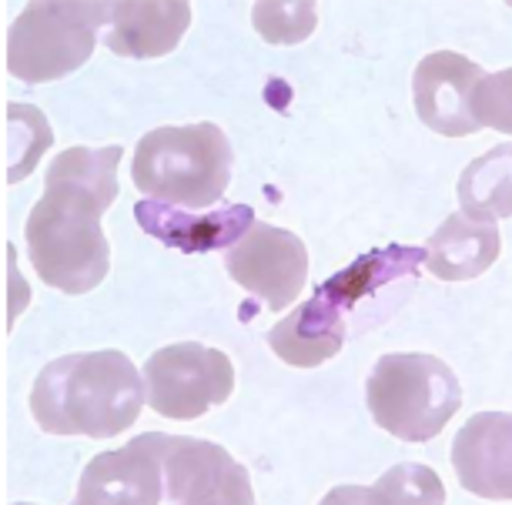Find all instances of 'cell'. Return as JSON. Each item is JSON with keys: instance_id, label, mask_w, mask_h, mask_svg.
<instances>
[{"instance_id": "d6986e66", "label": "cell", "mask_w": 512, "mask_h": 505, "mask_svg": "<svg viewBox=\"0 0 512 505\" xmlns=\"http://www.w3.org/2000/svg\"><path fill=\"white\" fill-rule=\"evenodd\" d=\"M54 144L51 124L34 104H7L4 111V181L17 184L41 164Z\"/></svg>"}, {"instance_id": "ffe728a7", "label": "cell", "mask_w": 512, "mask_h": 505, "mask_svg": "<svg viewBox=\"0 0 512 505\" xmlns=\"http://www.w3.org/2000/svg\"><path fill=\"white\" fill-rule=\"evenodd\" d=\"M251 24L268 44H298L315 31L318 7L312 0H262L251 7Z\"/></svg>"}, {"instance_id": "4fadbf2b", "label": "cell", "mask_w": 512, "mask_h": 505, "mask_svg": "<svg viewBox=\"0 0 512 505\" xmlns=\"http://www.w3.org/2000/svg\"><path fill=\"white\" fill-rule=\"evenodd\" d=\"M134 218L144 235L158 238L161 245L201 255V251L231 248L245 231L255 225V211L248 205H225L208 215H188L178 205H164V201H138Z\"/></svg>"}, {"instance_id": "e0dca14e", "label": "cell", "mask_w": 512, "mask_h": 505, "mask_svg": "<svg viewBox=\"0 0 512 505\" xmlns=\"http://www.w3.org/2000/svg\"><path fill=\"white\" fill-rule=\"evenodd\" d=\"M509 164H512V151L509 144L502 148H492L489 154H482L472 164H466L459 178V205L462 215L472 221H496V218H509L512 211V178H509Z\"/></svg>"}, {"instance_id": "3957f363", "label": "cell", "mask_w": 512, "mask_h": 505, "mask_svg": "<svg viewBox=\"0 0 512 505\" xmlns=\"http://www.w3.org/2000/svg\"><path fill=\"white\" fill-rule=\"evenodd\" d=\"M131 181L144 198L205 211L231 181V144L211 121L148 131L134 148Z\"/></svg>"}, {"instance_id": "8fae6325", "label": "cell", "mask_w": 512, "mask_h": 505, "mask_svg": "<svg viewBox=\"0 0 512 505\" xmlns=\"http://www.w3.org/2000/svg\"><path fill=\"white\" fill-rule=\"evenodd\" d=\"M452 465L462 489L492 502L512 499V419L482 412L462 425L452 442Z\"/></svg>"}, {"instance_id": "ba28073f", "label": "cell", "mask_w": 512, "mask_h": 505, "mask_svg": "<svg viewBox=\"0 0 512 505\" xmlns=\"http://www.w3.org/2000/svg\"><path fill=\"white\" fill-rule=\"evenodd\" d=\"M164 492L175 505H251L245 465L215 442L168 435L164 445Z\"/></svg>"}, {"instance_id": "2e32d148", "label": "cell", "mask_w": 512, "mask_h": 505, "mask_svg": "<svg viewBox=\"0 0 512 505\" xmlns=\"http://www.w3.org/2000/svg\"><path fill=\"white\" fill-rule=\"evenodd\" d=\"M425 251L422 248H372L369 255H362L359 261H352L345 271H338L328 281L318 285V295H325L328 301H335L338 308H352L355 301L375 295L379 288H385L395 278L415 275Z\"/></svg>"}, {"instance_id": "8992f818", "label": "cell", "mask_w": 512, "mask_h": 505, "mask_svg": "<svg viewBox=\"0 0 512 505\" xmlns=\"http://www.w3.org/2000/svg\"><path fill=\"white\" fill-rule=\"evenodd\" d=\"M144 392L151 409L164 419L191 422L235 392V365L218 348L178 342L158 348L144 362Z\"/></svg>"}, {"instance_id": "277c9868", "label": "cell", "mask_w": 512, "mask_h": 505, "mask_svg": "<svg viewBox=\"0 0 512 505\" xmlns=\"http://www.w3.org/2000/svg\"><path fill=\"white\" fill-rule=\"evenodd\" d=\"M365 402L379 429L402 442H432L462 409L456 372L436 355L392 352L375 362Z\"/></svg>"}, {"instance_id": "7c38bea8", "label": "cell", "mask_w": 512, "mask_h": 505, "mask_svg": "<svg viewBox=\"0 0 512 505\" xmlns=\"http://www.w3.org/2000/svg\"><path fill=\"white\" fill-rule=\"evenodd\" d=\"M191 27L188 0H118L108 4L104 47L121 57H164L181 44Z\"/></svg>"}, {"instance_id": "44dd1931", "label": "cell", "mask_w": 512, "mask_h": 505, "mask_svg": "<svg viewBox=\"0 0 512 505\" xmlns=\"http://www.w3.org/2000/svg\"><path fill=\"white\" fill-rule=\"evenodd\" d=\"M509 87H512V71L499 74H482L476 84V124L479 128H496L502 134L512 131V111H509Z\"/></svg>"}, {"instance_id": "5bb4252c", "label": "cell", "mask_w": 512, "mask_h": 505, "mask_svg": "<svg viewBox=\"0 0 512 505\" xmlns=\"http://www.w3.org/2000/svg\"><path fill=\"white\" fill-rule=\"evenodd\" d=\"M268 348L292 368H318L328 358H335L345 345L342 308L325 295H318L305 305H298L292 315H285L272 332L265 335Z\"/></svg>"}, {"instance_id": "52a82bcc", "label": "cell", "mask_w": 512, "mask_h": 505, "mask_svg": "<svg viewBox=\"0 0 512 505\" xmlns=\"http://www.w3.org/2000/svg\"><path fill=\"white\" fill-rule=\"evenodd\" d=\"M225 268L231 281L265 301L268 308L282 312L298 298L308 278L305 241L288 228L255 221L235 245L228 248Z\"/></svg>"}, {"instance_id": "9c48e42d", "label": "cell", "mask_w": 512, "mask_h": 505, "mask_svg": "<svg viewBox=\"0 0 512 505\" xmlns=\"http://www.w3.org/2000/svg\"><path fill=\"white\" fill-rule=\"evenodd\" d=\"M164 432H144L124 449L88 462L77 485L81 505H158L164 499Z\"/></svg>"}, {"instance_id": "9a60e30c", "label": "cell", "mask_w": 512, "mask_h": 505, "mask_svg": "<svg viewBox=\"0 0 512 505\" xmlns=\"http://www.w3.org/2000/svg\"><path fill=\"white\" fill-rule=\"evenodd\" d=\"M425 268L442 281H472L496 265L502 255L499 231L486 221H472L466 215H449L425 241Z\"/></svg>"}, {"instance_id": "6da1fadb", "label": "cell", "mask_w": 512, "mask_h": 505, "mask_svg": "<svg viewBox=\"0 0 512 505\" xmlns=\"http://www.w3.org/2000/svg\"><path fill=\"white\" fill-rule=\"evenodd\" d=\"M141 409L138 368L118 348L54 358L31 388V415L51 435L114 439L138 422Z\"/></svg>"}, {"instance_id": "5b68a950", "label": "cell", "mask_w": 512, "mask_h": 505, "mask_svg": "<svg viewBox=\"0 0 512 505\" xmlns=\"http://www.w3.org/2000/svg\"><path fill=\"white\" fill-rule=\"evenodd\" d=\"M108 4L88 0H34L7 31V71L24 84H44L88 64Z\"/></svg>"}, {"instance_id": "30bf717a", "label": "cell", "mask_w": 512, "mask_h": 505, "mask_svg": "<svg viewBox=\"0 0 512 505\" xmlns=\"http://www.w3.org/2000/svg\"><path fill=\"white\" fill-rule=\"evenodd\" d=\"M486 74L479 64L456 51H436L422 57L412 74V104L429 131L446 138H469L482 131L476 124V84Z\"/></svg>"}, {"instance_id": "7a4b0ae2", "label": "cell", "mask_w": 512, "mask_h": 505, "mask_svg": "<svg viewBox=\"0 0 512 505\" xmlns=\"http://www.w3.org/2000/svg\"><path fill=\"white\" fill-rule=\"evenodd\" d=\"M114 201L64 178H47V191L27 215V255L44 285L64 295H84L108 278L111 245L101 215Z\"/></svg>"}, {"instance_id": "ac0fdd59", "label": "cell", "mask_w": 512, "mask_h": 505, "mask_svg": "<svg viewBox=\"0 0 512 505\" xmlns=\"http://www.w3.org/2000/svg\"><path fill=\"white\" fill-rule=\"evenodd\" d=\"M429 505L446 502V489H442L439 475L429 465H395L382 475L375 485H342L325 495V505Z\"/></svg>"}]
</instances>
